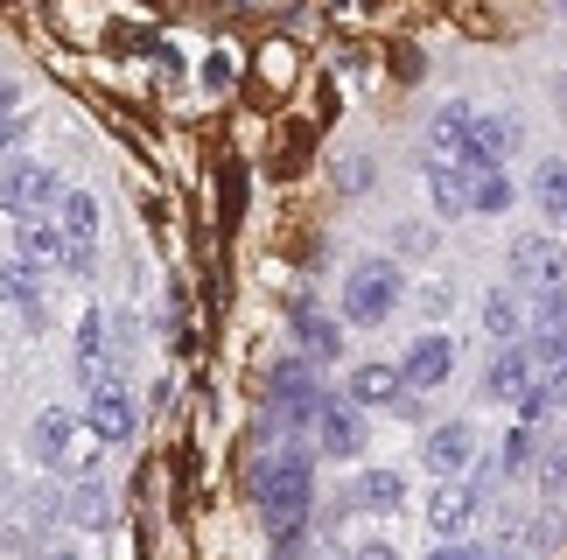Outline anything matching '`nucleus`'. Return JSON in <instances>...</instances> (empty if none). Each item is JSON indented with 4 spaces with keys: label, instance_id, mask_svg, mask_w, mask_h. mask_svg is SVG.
Segmentation results:
<instances>
[{
    "label": "nucleus",
    "instance_id": "1",
    "mask_svg": "<svg viewBox=\"0 0 567 560\" xmlns=\"http://www.w3.org/2000/svg\"><path fill=\"white\" fill-rule=\"evenodd\" d=\"M252 490H259V511H267V526L288 540V532L301 526V511H309L316 484H309V456L301 448H280V456H267L252 469Z\"/></svg>",
    "mask_w": 567,
    "mask_h": 560
},
{
    "label": "nucleus",
    "instance_id": "2",
    "mask_svg": "<svg viewBox=\"0 0 567 560\" xmlns=\"http://www.w3.org/2000/svg\"><path fill=\"white\" fill-rule=\"evenodd\" d=\"M29 442H35V463L63 469V477H84V469H92V442H84V421L71 406H42Z\"/></svg>",
    "mask_w": 567,
    "mask_h": 560
},
{
    "label": "nucleus",
    "instance_id": "3",
    "mask_svg": "<svg viewBox=\"0 0 567 560\" xmlns=\"http://www.w3.org/2000/svg\"><path fill=\"white\" fill-rule=\"evenodd\" d=\"M400 309V267L392 260H358L343 273V315L351 322H385Z\"/></svg>",
    "mask_w": 567,
    "mask_h": 560
},
{
    "label": "nucleus",
    "instance_id": "4",
    "mask_svg": "<svg viewBox=\"0 0 567 560\" xmlns=\"http://www.w3.org/2000/svg\"><path fill=\"white\" fill-rule=\"evenodd\" d=\"M56 239H63V267L92 273V260H99V204H92V189H63L56 197Z\"/></svg>",
    "mask_w": 567,
    "mask_h": 560
},
{
    "label": "nucleus",
    "instance_id": "5",
    "mask_svg": "<svg viewBox=\"0 0 567 560\" xmlns=\"http://www.w3.org/2000/svg\"><path fill=\"white\" fill-rule=\"evenodd\" d=\"M56 197H63L56 168H42V162H8L0 168V210H14V218H35V210H50Z\"/></svg>",
    "mask_w": 567,
    "mask_h": 560
},
{
    "label": "nucleus",
    "instance_id": "6",
    "mask_svg": "<svg viewBox=\"0 0 567 560\" xmlns=\"http://www.w3.org/2000/svg\"><path fill=\"white\" fill-rule=\"evenodd\" d=\"M134 427H141V414H134V393L126 385H92V400H84V435L92 442H134Z\"/></svg>",
    "mask_w": 567,
    "mask_h": 560
},
{
    "label": "nucleus",
    "instance_id": "7",
    "mask_svg": "<svg viewBox=\"0 0 567 560\" xmlns=\"http://www.w3.org/2000/svg\"><path fill=\"white\" fill-rule=\"evenodd\" d=\"M526 126L512 113H470V141H463V168H497L505 155H518Z\"/></svg>",
    "mask_w": 567,
    "mask_h": 560
},
{
    "label": "nucleus",
    "instance_id": "8",
    "mask_svg": "<svg viewBox=\"0 0 567 560\" xmlns=\"http://www.w3.org/2000/svg\"><path fill=\"white\" fill-rule=\"evenodd\" d=\"M512 273L526 288H567V246L554 231H526V239H512Z\"/></svg>",
    "mask_w": 567,
    "mask_h": 560
},
{
    "label": "nucleus",
    "instance_id": "9",
    "mask_svg": "<svg viewBox=\"0 0 567 560\" xmlns=\"http://www.w3.org/2000/svg\"><path fill=\"white\" fill-rule=\"evenodd\" d=\"M288 322H295V343H301V357H309V364H337V357H343L337 315H322L309 294H295V301H288Z\"/></svg>",
    "mask_w": 567,
    "mask_h": 560
},
{
    "label": "nucleus",
    "instance_id": "10",
    "mask_svg": "<svg viewBox=\"0 0 567 560\" xmlns=\"http://www.w3.org/2000/svg\"><path fill=\"white\" fill-rule=\"evenodd\" d=\"M449 372H455V336H449V330H421V336L406 343L400 385H421V393H427V385H442Z\"/></svg>",
    "mask_w": 567,
    "mask_h": 560
},
{
    "label": "nucleus",
    "instance_id": "11",
    "mask_svg": "<svg viewBox=\"0 0 567 560\" xmlns=\"http://www.w3.org/2000/svg\"><path fill=\"white\" fill-rule=\"evenodd\" d=\"M309 427H316V456H358L364 448V421L351 400H322Z\"/></svg>",
    "mask_w": 567,
    "mask_h": 560
},
{
    "label": "nucleus",
    "instance_id": "12",
    "mask_svg": "<svg viewBox=\"0 0 567 560\" xmlns=\"http://www.w3.org/2000/svg\"><path fill=\"white\" fill-rule=\"evenodd\" d=\"M476 511H484V490L476 484H442L427 498V526L442 532V540H463V532L476 526Z\"/></svg>",
    "mask_w": 567,
    "mask_h": 560
},
{
    "label": "nucleus",
    "instance_id": "13",
    "mask_svg": "<svg viewBox=\"0 0 567 560\" xmlns=\"http://www.w3.org/2000/svg\"><path fill=\"white\" fill-rule=\"evenodd\" d=\"M470 456H476V427L470 421H449V427H434V435H427V469H434V477H463V469H470Z\"/></svg>",
    "mask_w": 567,
    "mask_h": 560
},
{
    "label": "nucleus",
    "instance_id": "14",
    "mask_svg": "<svg viewBox=\"0 0 567 560\" xmlns=\"http://www.w3.org/2000/svg\"><path fill=\"white\" fill-rule=\"evenodd\" d=\"M526 385H533L526 343H497V357H491V372H484V393H491V400H518Z\"/></svg>",
    "mask_w": 567,
    "mask_h": 560
},
{
    "label": "nucleus",
    "instance_id": "15",
    "mask_svg": "<svg viewBox=\"0 0 567 560\" xmlns=\"http://www.w3.org/2000/svg\"><path fill=\"white\" fill-rule=\"evenodd\" d=\"M470 113H476V105H463V98H455V105H442V113L427 120V155H434V162H463Z\"/></svg>",
    "mask_w": 567,
    "mask_h": 560
},
{
    "label": "nucleus",
    "instance_id": "16",
    "mask_svg": "<svg viewBox=\"0 0 567 560\" xmlns=\"http://www.w3.org/2000/svg\"><path fill=\"white\" fill-rule=\"evenodd\" d=\"M427 197L442 218H470V168L463 162H427Z\"/></svg>",
    "mask_w": 567,
    "mask_h": 560
},
{
    "label": "nucleus",
    "instance_id": "17",
    "mask_svg": "<svg viewBox=\"0 0 567 560\" xmlns=\"http://www.w3.org/2000/svg\"><path fill=\"white\" fill-rule=\"evenodd\" d=\"M14 260L21 267H63V239H56V225H42V218H21V231H14Z\"/></svg>",
    "mask_w": 567,
    "mask_h": 560
},
{
    "label": "nucleus",
    "instance_id": "18",
    "mask_svg": "<svg viewBox=\"0 0 567 560\" xmlns=\"http://www.w3.org/2000/svg\"><path fill=\"white\" fill-rule=\"evenodd\" d=\"M351 505L358 511H400L406 505V477L400 469H364V477L351 484Z\"/></svg>",
    "mask_w": 567,
    "mask_h": 560
},
{
    "label": "nucleus",
    "instance_id": "19",
    "mask_svg": "<svg viewBox=\"0 0 567 560\" xmlns=\"http://www.w3.org/2000/svg\"><path fill=\"white\" fill-rule=\"evenodd\" d=\"M400 393V364H358L351 378H343V400L351 406H385Z\"/></svg>",
    "mask_w": 567,
    "mask_h": 560
},
{
    "label": "nucleus",
    "instance_id": "20",
    "mask_svg": "<svg viewBox=\"0 0 567 560\" xmlns=\"http://www.w3.org/2000/svg\"><path fill=\"white\" fill-rule=\"evenodd\" d=\"M78 378L105 385V315L99 309H84V322H78Z\"/></svg>",
    "mask_w": 567,
    "mask_h": 560
},
{
    "label": "nucleus",
    "instance_id": "21",
    "mask_svg": "<svg viewBox=\"0 0 567 560\" xmlns=\"http://www.w3.org/2000/svg\"><path fill=\"white\" fill-rule=\"evenodd\" d=\"M63 519H71V526H105V519H113V490H105V484H92V477H78V490H71V498H63Z\"/></svg>",
    "mask_w": 567,
    "mask_h": 560
},
{
    "label": "nucleus",
    "instance_id": "22",
    "mask_svg": "<svg viewBox=\"0 0 567 560\" xmlns=\"http://www.w3.org/2000/svg\"><path fill=\"white\" fill-rule=\"evenodd\" d=\"M518 204V183L505 168H470V210H512Z\"/></svg>",
    "mask_w": 567,
    "mask_h": 560
},
{
    "label": "nucleus",
    "instance_id": "23",
    "mask_svg": "<svg viewBox=\"0 0 567 560\" xmlns=\"http://www.w3.org/2000/svg\"><path fill=\"white\" fill-rule=\"evenodd\" d=\"M0 301H8V309H29L42 322V280H35V267H21V260L0 267Z\"/></svg>",
    "mask_w": 567,
    "mask_h": 560
},
{
    "label": "nucleus",
    "instance_id": "24",
    "mask_svg": "<svg viewBox=\"0 0 567 560\" xmlns=\"http://www.w3.org/2000/svg\"><path fill=\"white\" fill-rule=\"evenodd\" d=\"M533 197H539V210L554 218V231H567V162H539Z\"/></svg>",
    "mask_w": 567,
    "mask_h": 560
},
{
    "label": "nucleus",
    "instance_id": "25",
    "mask_svg": "<svg viewBox=\"0 0 567 560\" xmlns=\"http://www.w3.org/2000/svg\"><path fill=\"white\" fill-rule=\"evenodd\" d=\"M518 294L512 288H497V294H484V330H491V343H518Z\"/></svg>",
    "mask_w": 567,
    "mask_h": 560
},
{
    "label": "nucleus",
    "instance_id": "26",
    "mask_svg": "<svg viewBox=\"0 0 567 560\" xmlns=\"http://www.w3.org/2000/svg\"><path fill=\"white\" fill-rule=\"evenodd\" d=\"M533 336H567V288H533Z\"/></svg>",
    "mask_w": 567,
    "mask_h": 560
},
{
    "label": "nucleus",
    "instance_id": "27",
    "mask_svg": "<svg viewBox=\"0 0 567 560\" xmlns=\"http://www.w3.org/2000/svg\"><path fill=\"white\" fill-rule=\"evenodd\" d=\"M526 469H533V427H518L505 442V477H526Z\"/></svg>",
    "mask_w": 567,
    "mask_h": 560
},
{
    "label": "nucleus",
    "instance_id": "28",
    "mask_svg": "<svg viewBox=\"0 0 567 560\" xmlns=\"http://www.w3.org/2000/svg\"><path fill=\"white\" fill-rule=\"evenodd\" d=\"M421 309H427V315H449V309H455V288H449V280H434V288H421Z\"/></svg>",
    "mask_w": 567,
    "mask_h": 560
},
{
    "label": "nucleus",
    "instance_id": "29",
    "mask_svg": "<svg viewBox=\"0 0 567 560\" xmlns=\"http://www.w3.org/2000/svg\"><path fill=\"white\" fill-rule=\"evenodd\" d=\"M400 252H434V231L427 225H400Z\"/></svg>",
    "mask_w": 567,
    "mask_h": 560
},
{
    "label": "nucleus",
    "instance_id": "30",
    "mask_svg": "<svg viewBox=\"0 0 567 560\" xmlns=\"http://www.w3.org/2000/svg\"><path fill=\"white\" fill-rule=\"evenodd\" d=\"M539 484H547V490H554V484H567V463H560V448H547V463H539Z\"/></svg>",
    "mask_w": 567,
    "mask_h": 560
},
{
    "label": "nucleus",
    "instance_id": "31",
    "mask_svg": "<svg viewBox=\"0 0 567 560\" xmlns=\"http://www.w3.org/2000/svg\"><path fill=\"white\" fill-rule=\"evenodd\" d=\"M204 84H210V92H225V84H231V56H210V71H204Z\"/></svg>",
    "mask_w": 567,
    "mask_h": 560
},
{
    "label": "nucleus",
    "instance_id": "32",
    "mask_svg": "<svg viewBox=\"0 0 567 560\" xmlns=\"http://www.w3.org/2000/svg\"><path fill=\"white\" fill-rule=\"evenodd\" d=\"M372 176H379L372 162H351V168H343V189H364V183H372Z\"/></svg>",
    "mask_w": 567,
    "mask_h": 560
},
{
    "label": "nucleus",
    "instance_id": "33",
    "mask_svg": "<svg viewBox=\"0 0 567 560\" xmlns=\"http://www.w3.org/2000/svg\"><path fill=\"white\" fill-rule=\"evenodd\" d=\"M427 560H484L476 547H442V553H427Z\"/></svg>",
    "mask_w": 567,
    "mask_h": 560
},
{
    "label": "nucleus",
    "instance_id": "34",
    "mask_svg": "<svg viewBox=\"0 0 567 560\" xmlns=\"http://www.w3.org/2000/svg\"><path fill=\"white\" fill-rule=\"evenodd\" d=\"M351 560H400V553H392V547H358Z\"/></svg>",
    "mask_w": 567,
    "mask_h": 560
},
{
    "label": "nucleus",
    "instance_id": "35",
    "mask_svg": "<svg viewBox=\"0 0 567 560\" xmlns=\"http://www.w3.org/2000/svg\"><path fill=\"white\" fill-rule=\"evenodd\" d=\"M50 560H78V553H71V547H56V553H50Z\"/></svg>",
    "mask_w": 567,
    "mask_h": 560
}]
</instances>
